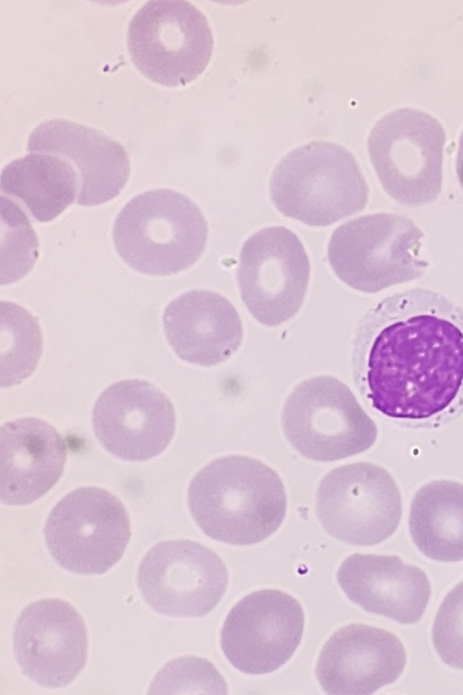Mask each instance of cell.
I'll use <instances>...</instances> for the list:
<instances>
[{
	"label": "cell",
	"mask_w": 463,
	"mask_h": 695,
	"mask_svg": "<svg viewBox=\"0 0 463 695\" xmlns=\"http://www.w3.org/2000/svg\"><path fill=\"white\" fill-rule=\"evenodd\" d=\"M353 355L377 411L400 420L431 418L463 387V308L429 289L389 296L361 320Z\"/></svg>",
	"instance_id": "1"
},
{
	"label": "cell",
	"mask_w": 463,
	"mask_h": 695,
	"mask_svg": "<svg viewBox=\"0 0 463 695\" xmlns=\"http://www.w3.org/2000/svg\"><path fill=\"white\" fill-rule=\"evenodd\" d=\"M188 506L203 532L218 541L252 545L273 534L287 510L279 474L262 462L241 455L213 460L190 482Z\"/></svg>",
	"instance_id": "2"
},
{
	"label": "cell",
	"mask_w": 463,
	"mask_h": 695,
	"mask_svg": "<svg viewBox=\"0 0 463 695\" xmlns=\"http://www.w3.org/2000/svg\"><path fill=\"white\" fill-rule=\"evenodd\" d=\"M112 238L118 254L130 268L167 276L198 261L205 249L208 225L189 197L156 189L135 196L122 208Z\"/></svg>",
	"instance_id": "3"
},
{
	"label": "cell",
	"mask_w": 463,
	"mask_h": 695,
	"mask_svg": "<svg viewBox=\"0 0 463 695\" xmlns=\"http://www.w3.org/2000/svg\"><path fill=\"white\" fill-rule=\"evenodd\" d=\"M269 193L282 214L326 226L362 211L369 188L348 149L316 140L281 158L272 172Z\"/></svg>",
	"instance_id": "4"
},
{
	"label": "cell",
	"mask_w": 463,
	"mask_h": 695,
	"mask_svg": "<svg viewBox=\"0 0 463 695\" xmlns=\"http://www.w3.org/2000/svg\"><path fill=\"white\" fill-rule=\"evenodd\" d=\"M423 237L422 231L403 215L368 214L335 230L328 261L345 284L374 293L422 277L429 265L421 254Z\"/></svg>",
	"instance_id": "5"
},
{
	"label": "cell",
	"mask_w": 463,
	"mask_h": 695,
	"mask_svg": "<svg viewBox=\"0 0 463 695\" xmlns=\"http://www.w3.org/2000/svg\"><path fill=\"white\" fill-rule=\"evenodd\" d=\"M281 423L290 444L317 462L361 453L377 438L376 424L349 387L328 376L298 384L287 398Z\"/></svg>",
	"instance_id": "6"
},
{
	"label": "cell",
	"mask_w": 463,
	"mask_h": 695,
	"mask_svg": "<svg viewBox=\"0 0 463 695\" xmlns=\"http://www.w3.org/2000/svg\"><path fill=\"white\" fill-rule=\"evenodd\" d=\"M445 140L441 124L422 110L402 108L380 119L367 148L384 190L407 206L434 201L441 190Z\"/></svg>",
	"instance_id": "7"
},
{
	"label": "cell",
	"mask_w": 463,
	"mask_h": 695,
	"mask_svg": "<svg viewBox=\"0 0 463 695\" xmlns=\"http://www.w3.org/2000/svg\"><path fill=\"white\" fill-rule=\"evenodd\" d=\"M127 45L146 78L164 86L185 85L206 68L213 38L204 14L184 0L146 3L131 19Z\"/></svg>",
	"instance_id": "8"
},
{
	"label": "cell",
	"mask_w": 463,
	"mask_h": 695,
	"mask_svg": "<svg viewBox=\"0 0 463 695\" xmlns=\"http://www.w3.org/2000/svg\"><path fill=\"white\" fill-rule=\"evenodd\" d=\"M53 559L68 571L100 575L122 557L130 538L128 512L106 490L76 489L52 509L43 529Z\"/></svg>",
	"instance_id": "9"
},
{
	"label": "cell",
	"mask_w": 463,
	"mask_h": 695,
	"mask_svg": "<svg viewBox=\"0 0 463 695\" xmlns=\"http://www.w3.org/2000/svg\"><path fill=\"white\" fill-rule=\"evenodd\" d=\"M316 511L333 538L351 545L372 546L391 537L398 528L402 498L385 469L356 462L335 468L321 480Z\"/></svg>",
	"instance_id": "10"
},
{
	"label": "cell",
	"mask_w": 463,
	"mask_h": 695,
	"mask_svg": "<svg viewBox=\"0 0 463 695\" xmlns=\"http://www.w3.org/2000/svg\"><path fill=\"white\" fill-rule=\"evenodd\" d=\"M310 264L298 237L282 226L263 228L244 243L237 272L241 299L261 324L279 326L303 304Z\"/></svg>",
	"instance_id": "11"
},
{
	"label": "cell",
	"mask_w": 463,
	"mask_h": 695,
	"mask_svg": "<svg viewBox=\"0 0 463 695\" xmlns=\"http://www.w3.org/2000/svg\"><path fill=\"white\" fill-rule=\"evenodd\" d=\"M228 572L212 549L192 540L157 543L144 556L137 586L146 603L168 616L209 614L223 596Z\"/></svg>",
	"instance_id": "12"
},
{
	"label": "cell",
	"mask_w": 463,
	"mask_h": 695,
	"mask_svg": "<svg viewBox=\"0 0 463 695\" xmlns=\"http://www.w3.org/2000/svg\"><path fill=\"white\" fill-rule=\"evenodd\" d=\"M304 613L291 595L275 589L253 592L230 611L221 632L222 652L247 674L278 670L293 655L304 631Z\"/></svg>",
	"instance_id": "13"
},
{
	"label": "cell",
	"mask_w": 463,
	"mask_h": 695,
	"mask_svg": "<svg viewBox=\"0 0 463 695\" xmlns=\"http://www.w3.org/2000/svg\"><path fill=\"white\" fill-rule=\"evenodd\" d=\"M92 425L109 453L142 462L166 449L175 433V413L168 396L154 385L139 379L122 380L98 397Z\"/></svg>",
	"instance_id": "14"
},
{
	"label": "cell",
	"mask_w": 463,
	"mask_h": 695,
	"mask_svg": "<svg viewBox=\"0 0 463 695\" xmlns=\"http://www.w3.org/2000/svg\"><path fill=\"white\" fill-rule=\"evenodd\" d=\"M13 643L23 673L43 687L70 684L86 663L85 623L75 607L61 599H42L27 605L15 622Z\"/></svg>",
	"instance_id": "15"
},
{
	"label": "cell",
	"mask_w": 463,
	"mask_h": 695,
	"mask_svg": "<svg viewBox=\"0 0 463 695\" xmlns=\"http://www.w3.org/2000/svg\"><path fill=\"white\" fill-rule=\"evenodd\" d=\"M405 663V650L394 634L352 624L340 628L326 643L316 674L329 695H369L395 681Z\"/></svg>",
	"instance_id": "16"
},
{
	"label": "cell",
	"mask_w": 463,
	"mask_h": 695,
	"mask_svg": "<svg viewBox=\"0 0 463 695\" xmlns=\"http://www.w3.org/2000/svg\"><path fill=\"white\" fill-rule=\"evenodd\" d=\"M27 150L58 156L75 168L80 205H98L115 198L128 179L125 148L104 133L70 120L41 123L31 133Z\"/></svg>",
	"instance_id": "17"
},
{
	"label": "cell",
	"mask_w": 463,
	"mask_h": 695,
	"mask_svg": "<svg viewBox=\"0 0 463 695\" xmlns=\"http://www.w3.org/2000/svg\"><path fill=\"white\" fill-rule=\"evenodd\" d=\"M67 447L48 423L34 417L16 419L0 428V500L30 504L61 478Z\"/></svg>",
	"instance_id": "18"
},
{
	"label": "cell",
	"mask_w": 463,
	"mask_h": 695,
	"mask_svg": "<svg viewBox=\"0 0 463 695\" xmlns=\"http://www.w3.org/2000/svg\"><path fill=\"white\" fill-rule=\"evenodd\" d=\"M163 327L176 356L203 367L228 359L243 337L233 305L209 290H190L170 301L163 314Z\"/></svg>",
	"instance_id": "19"
},
{
	"label": "cell",
	"mask_w": 463,
	"mask_h": 695,
	"mask_svg": "<svg viewBox=\"0 0 463 695\" xmlns=\"http://www.w3.org/2000/svg\"><path fill=\"white\" fill-rule=\"evenodd\" d=\"M337 580L351 601L402 624L418 622L430 596L426 574L396 556L354 554L340 566Z\"/></svg>",
	"instance_id": "20"
},
{
	"label": "cell",
	"mask_w": 463,
	"mask_h": 695,
	"mask_svg": "<svg viewBox=\"0 0 463 695\" xmlns=\"http://www.w3.org/2000/svg\"><path fill=\"white\" fill-rule=\"evenodd\" d=\"M0 192L33 220L49 222L77 199L79 176L63 158L32 152L5 167Z\"/></svg>",
	"instance_id": "21"
},
{
	"label": "cell",
	"mask_w": 463,
	"mask_h": 695,
	"mask_svg": "<svg viewBox=\"0 0 463 695\" xmlns=\"http://www.w3.org/2000/svg\"><path fill=\"white\" fill-rule=\"evenodd\" d=\"M409 528L426 557L442 562L463 560V484L438 480L422 486L411 501Z\"/></svg>",
	"instance_id": "22"
},
{
	"label": "cell",
	"mask_w": 463,
	"mask_h": 695,
	"mask_svg": "<svg viewBox=\"0 0 463 695\" xmlns=\"http://www.w3.org/2000/svg\"><path fill=\"white\" fill-rule=\"evenodd\" d=\"M0 386L20 384L35 369L43 348L37 319L9 301L0 304Z\"/></svg>",
	"instance_id": "23"
},
{
	"label": "cell",
	"mask_w": 463,
	"mask_h": 695,
	"mask_svg": "<svg viewBox=\"0 0 463 695\" xmlns=\"http://www.w3.org/2000/svg\"><path fill=\"white\" fill-rule=\"evenodd\" d=\"M1 222V284H8L32 269L37 258L38 240L25 213L4 196Z\"/></svg>",
	"instance_id": "24"
},
{
	"label": "cell",
	"mask_w": 463,
	"mask_h": 695,
	"mask_svg": "<svg viewBox=\"0 0 463 695\" xmlns=\"http://www.w3.org/2000/svg\"><path fill=\"white\" fill-rule=\"evenodd\" d=\"M147 694H227V685L207 660L183 656L165 664L156 673Z\"/></svg>",
	"instance_id": "25"
},
{
	"label": "cell",
	"mask_w": 463,
	"mask_h": 695,
	"mask_svg": "<svg viewBox=\"0 0 463 695\" xmlns=\"http://www.w3.org/2000/svg\"><path fill=\"white\" fill-rule=\"evenodd\" d=\"M432 640L441 660L463 670V582L444 598L437 613Z\"/></svg>",
	"instance_id": "26"
},
{
	"label": "cell",
	"mask_w": 463,
	"mask_h": 695,
	"mask_svg": "<svg viewBox=\"0 0 463 695\" xmlns=\"http://www.w3.org/2000/svg\"><path fill=\"white\" fill-rule=\"evenodd\" d=\"M456 171L461 187L463 188V131L459 138L456 161Z\"/></svg>",
	"instance_id": "27"
}]
</instances>
